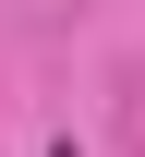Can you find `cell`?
I'll use <instances>...</instances> for the list:
<instances>
[{
    "label": "cell",
    "mask_w": 145,
    "mask_h": 157,
    "mask_svg": "<svg viewBox=\"0 0 145 157\" xmlns=\"http://www.w3.org/2000/svg\"><path fill=\"white\" fill-rule=\"evenodd\" d=\"M48 157H85V145H48Z\"/></svg>",
    "instance_id": "1"
}]
</instances>
